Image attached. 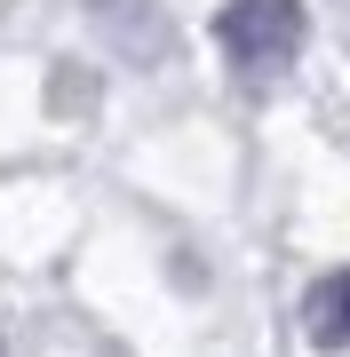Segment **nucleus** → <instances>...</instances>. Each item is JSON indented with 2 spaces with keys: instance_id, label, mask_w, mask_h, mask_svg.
Listing matches in <instances>:
<instances>
[{
  "instance_id": "obj_2",
  "label": "nucleus",
  "mask_w": 350,
  "mask_h": 357,
  "mask_svg": "<svg viewBox=\"0 0 350 357\" xmlns=\"http://www.w3.org/2000/svg\"><path fill=\"white\" fill-rule=\"evenodd\" d=\"M302 333L319 349H350V270H326V278L302 294Z\"/></svg>"
},
{
  "instance_id": "obj_1",
  "label": "nucleus",
  "mask_w": 350,
  "mask_h": 357,
  "mask_svg": "<svg viewBox=\"0 0 350 357\" xmlns=\"http://www.w3.org/2000/svg\"><path fill=\"white\" fill-rule=\"evenodd\" d=\"M215 40L239 72H279L302 48V0H223Z\"/></svg>"
}]
</instances>
